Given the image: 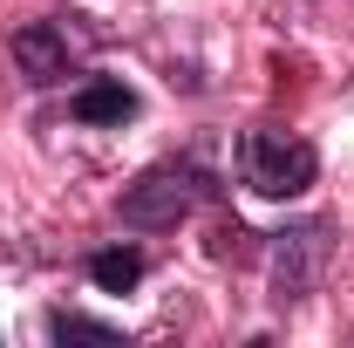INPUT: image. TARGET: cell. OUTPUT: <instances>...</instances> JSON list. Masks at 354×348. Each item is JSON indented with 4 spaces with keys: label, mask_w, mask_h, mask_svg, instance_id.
<instances>
[{
    "label": "cell",
    "mask_w": 354,
    "mask_h": 348,
    "mask_svg": "<svg viewBox=\"0 0 354 348\" xmlns=\"http://www.w3.org/2000/svg\"><path fill=\"white\" fill-rule=\"evenodd\" d=\"M212 191H218V184L198 171L191 157H171V164H150V171L116 198V218H123L130 232H171V225H184Z\"/></svg>",
    "instance_id": "1"
},
{
    "label": "cell",
    "mask_w": 354,
    "mask_h": 348,
    "mask_svg": "<svg viewBox=\"0 0 354 348\" xmlns=\"http://www.w3.org/2000/svg\"><path fill=\"white\" fill-rule=\"evenodd\" d=\"M239 177H245V191L286 205L320 177V150L293 130H245L239 137Z\"/></svg>",
    "instance_id": "3"
},
{
    "label": "cell",
    "mask_w": 354,
    "mask_h": 348,
    "mask_svg": "<svg viewBox=\"0 0 354 348\" xmlns=\"http://www.w3.org/2000/svg\"><path fill=\"white\" fill-rule=\"evenodd\" d=\"M48 335H55V342H123V328H116V321H95V314H68V307H55V314H48Z\"/></svg>",
    "instance_id": "7"
},
{
    "label": "cell",
    "mask_w": 354,
    "mask_h": 348,
    "mask_svg": "<svg viewBox=\"0 0 354 348\" xmlns=\"http://www.w3.org/2000/svg\"><path fill=\"white\" fill-rule=\"evenodd\" d=\"M327 266H334V225L327 218H300L286 232H272L266 246V280H272V307H307L327 287Z\"/></svg>",
    "instance_id": "2"
},
{
    "label": "cell",
    "mask_w": 354,
    "mask_h": 348,
    "mask_svg": "<svg viewBox=\"0 0 354 348\" xmlns=\"http://www.w3.org/2000/svg\"><path fill=\"white\" fill-rule=\"evenodd\" d=\"M14 69H21L35 89H55L68 69H75V42H68V28H62V21H28V28L14 35Z\"/></svg>",
    "instance_id": "4"
},
{
    "label": "cell",
    "mask_w": 354,
    "mask_h": 348,
    "mask_svg": "<svg viewBox=\"0 0 354 348\" xmlns=\"http://www.w3.org/2000/svg\"><path fill=\"white\" fill-rule=\"evenodd\" d=\"M136 110H143V103H136V89L123 82V76H88V82L68 96V116L88 123V130H123Z\"/></svg>",
    "instance_id": "5"
},
{
    "label": "cell",
    "mask_w": 354,
    "mask_h": 348,
    "mask_svg": "<svg viewBox=\"0 0 354 348\" xmlns=\"http://www.w3.org/2000/svg\"><path fill=\"white\" fill-rule=\"evenodd\" d=\"M143 273H150V260H143L136 246H102V253H88V280H95L102 294H130Z\"/></svg>",
    "instance_id": "6"
}]
</instances>
